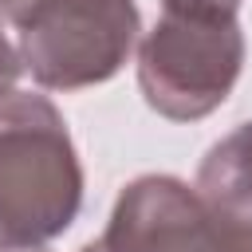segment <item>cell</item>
Masks as SVG:
<instances>
[{
  "label": "cell",
  "instance_id": "1",
  "mask_svg": "<svg viewBox=\"0 0 252 252\" xmlns=\"http://www.w3.org/2000/svg\"><path fill=\"white\" fill-rule=\"evenodd\" d=\"M83 173L43 94L0 91V244H43L71 228Z\"/></svg>",
  "mask_w": 252,
  "mask_h": 252
},
{
  "label": "cell",
  "instance_id": "2",
  "mask_svg": "<svg viewBox=\"0 0 252 252\" xmlns=\"http://www.w3.org/2000/svg\"><path fill=\"white\" fill-rule=\"evenodd\" d=\"M244 63V35L236 12L197 16L169 12L154 24L138 51V83L146 102L177 122L217 110Z\"/></svg>",
  "mask_w": 252,
  "mask_h": 252
},
{
  "label": "cell",
  "instance_id": "3",
  "mask_svg": "<svg viewBox=\"0 0 252 252\" xmlns=\"http://www.w3.org/2000/svg\"><path fill=\"white\" fill-rule=\"evenodd\" d=\"M138 39L134 0H39L20 24V63L59 91L110 79Z\"/></svg>",
  "mask_w": 252,
  "mask_h": 252
},
{
  "label": "cell",
  "instance_id": "4",
  "mask_svg": "<svg viewBox=\"0 0 252 252\" xmlns=\"http://www.w3.org/2000/svg\"><path fill=\"white\" fill-rule=\"evenodd\" d=\"M83 252H220V240L201 197L173 177H142L118 197L102 240Z\"/></svg>",
  "mask_w": 252,
  "mask_h": 252
},
{
  "label": "cell",
  "instance_id": "5",
  "mask_svg": "<svg viewBox=\"0 0 252 252\" xmlns=\"http://www.w3.org/2000/svg\"><path fill=\"white\" fill-rule=\"evenodd\" d=\"M197 189L220 252H252V122L209 150Z\"/></svg>",
  "mask_w": 252,
  "mask_h": 252
},
{
  "label": "cell",
  "instance_id": "6",
  "mask_svg": "<svg viewBox=\"0 0 252 252\" xmlns=\"http://www.w3.org/2000/svg\"><path fill=\"white\" fill-rule=\"evenodd\" d=\"M169 12H197V16H217V12H236L240 0H161Z\"/></svg>",
  "mask_w": 252,
  "mask_h": 252
},
{
  "label": "cell",
  "instance_id": "7",
  "mask_svg": "<svg viewBox=\"0 0 252 252\" xmlns=\"http://www.w3.org/2000/svg\"><path fill=\"white\" fill-rule=\"evenodd\" d=\"M20 55L12 51V43L4 39V32H0V91H8L12 83H16V75H20Z\"/></svg>",
  "mask_w": 252,
  "mask_h": 252
},
{
  "label": "cell",
  "instance_id": "8",
  "mask_svg": "<svg viewBox=\"0 0 252 252\" xmlns=\"http://www.w3.org/2000/svg\"><path fill=\"white\" fill-rule=\"evenodd\" d=\"M0 252H39V248H35V244H4Z\"/></svg>",
  "mask_w": 252,
  "mask_h": 252
}]
</instances>
